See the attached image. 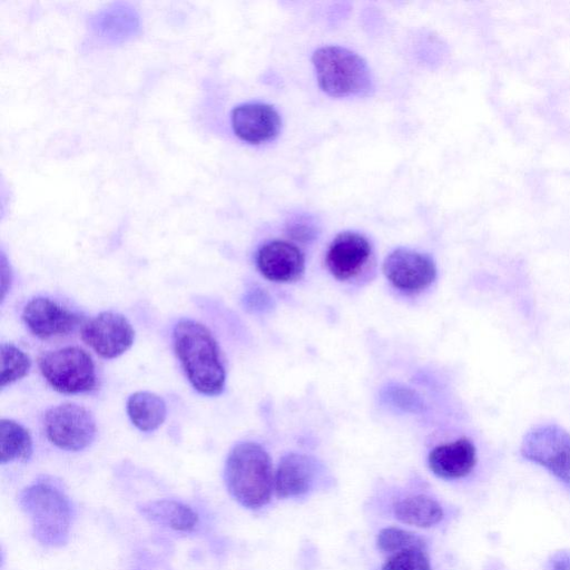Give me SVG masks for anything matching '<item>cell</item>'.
Returning <instances> with one entry per match:
<instances>
[{
    "label": "cell",
    "mask_w": 570,
    "mask_h": 570,
    "mask_svg": "<svg viewBox=\"0 0 570 570\" xmlns=\"http://www.w3.org/2000/svg\"><path fill=\"white\" fill-rule=\"evenodd\" d=\"M19 502L30 517L33 534L39 542L53 547L67 542L72 509L61 490L52 484L38 482L20 493Z\"/></svg>",
    "instance_id": "4"
},
{
    "label": "cell",
    "mask_w": 570,
    "mask_h": 570,
    "mask_svg": "<svg viewBox=\"0 0 570 570\" xmlns=\"http://www.w3.org/2000/svg\"><path fill=\"white\" fill-rule=\"evenodd\" d=\"M256 265L265 278L276 283H289L303 275L305 258L293 243L274 239L261 246L256 255Z\"/></svg>",
    "instance_id": "12"
},
{
    "label": "cell",
    "mask_w": 570,
    "mask_h": 570,
    "mask_svg": "<svg viewBox=\"0 0 570 570\" xmlns=\"http://www.w3.org/2000/svg\"><path fill=\"white\" fill-rule=\"evenodd\" d=\"M382 570H431L425 550L410 549L393 553Z\"/></svg>",
    "instance_id": "22"
},
{
    "label": "cell",
    "mask_w": 570,
    "mask_h": 570,
    "mask_svg": "<svg viewBox=\"0 0 570 570\" xmlns=\"http://www.w3.org/2000/svg\"><path fill=\"white\" fill-rule=\"evenodd\" d=\"M230 122L234 134L240 140L253 145L274 139L282 125L277 110L262 102L238 105L232 111Z\"/></svg>",
    "instance_id": "11"
},
{
    "label": "cell",
    "mask_w": 570,
    "mask_h": 570,
    "mask_svg": "<svg viewBox=\"0 0 570 570\" xmlns=\"http://www.w3.org/2000/svg\"><path fill=\"white\" fill-rule=\"evenodd\" d=\"M81 338L98 355L115 358L130 348L135 331L120 313L107 311L90 318L81 326Z\"/></svg>",
    "instance_id": "8"
},
{
    "label": "cell",
    "mask_w": 570,
    "mask_h": 570,
    "mask_svg": "<svg viewBox=\"0 0 570 570\" xmlns=\"http://www.w3.org/2000/svg\"><path fill=\"white\" fill-rule=\"evenodd\" d=\"M32 454V439L20 423L2 419L0 422V461L2 464L16 460L27 461Z\"/></svg>",
    "instance_id": "19"
},
{
    "label": "cell",
    "mask_w": 570,
    "mask_h": 570,
    "mask_svg": "<svg viewBox=\"0 0 570 570\" xmlns=\"http://www.w3.org/2000/svg\"><path fill=\"white\" fill-rule=\"evenodd\" d=\"M224 478L229 493L243 507L258 509L269 502L273 465L262 445L254 442L235 445L227 456Z\"/></svg>",
    "instance_id": "2"
},
{
    "label": "cell",
    "mask_w": 570,
    "mask_h": 570,
    "mask_svg": "<svg viewBox=\"0 0 570 570\" xmlns=\"http://www.w3.org/2000/svg\"><path fill=\"white\" fill-rule=\"evenodd\" d=\"M552 570H570V551L560 550L552 554L550 559Z\"/></svg>",
    "instance_id": "23"
},
{
    "label": "cell",
    "mask_w": 570,
    "mask_h": 570,
    "mask_svg": "<svg viewBox=\"0 0 570 570\" xmlns=\"http://www.w3.org/2000/svg\"><path fill=\"white\" fill-rule=\"evenodd\" d=\"M320 464L311 455L289 453L282 458L274 487L278 498H295L308 492L315 484Z\"/></svg>",
    "instance_id": "14"
},
{
    "label": "cell",
    "mask_w": 570,
    "mask_h": 570,
    "mask_svg": "<svg viewBox=\"0 0 570 570\" xmlns=\"http://www.w3.org/2000/svg\"><path fill=\"white\" fill-rule=\"evenodd\" d=\"M383 272L395 288L405 293H419L436 277L435 264L429 255L404 247L385 257Z\"/></svg>",
    "instance_id": "9"
},
{
    "label": "cell",
    "mask_w": 570,
    "mask_h": 570,
    "mask_svg": "<svg viewBox=\"0 0 570 570\" xmlns=\"http://www.w3.org/2000/svg\"><path fill=\"white\" fill-rule=\"evenodd\" d=\"M521 454L570 487V434L558 425L530 430L521 443Z\"/></svg>",
    "instance_id": "7"
},
{
    "label": "cell",
    "mask_w": 570,
    "mask_h": 570,
    "mask_svg": "<svg viewBox=\"0 0 570 570\" xmlns=\"http://www.w3.org/2000/svg\"><path fill=\"white\" fill-rule=\"evenodd\" d=\"M22 320L28 330L42 340L68 335L81 323L78 313L41 296L24 305Z\"/></svg>",
    "instance_id": "10"
},
{
    "label": "cell",
    "mask_w": 570,
    "mask_h": 570,
    "mask_svg": "<svg viewBox=\"0 0 570 570\" xmlns=\"http://www.w3.org/2000/svg\"><path fill=\"white\" fill-rule=\"evenodd\" d=\"M43 428L48 440L65 451L86 449L97 433L91 412L69 402L49 409L45 414Z\"/></svg>",
    "instance_id": "6"
},
{
    "label": "cell",
    "mask_w": 570,
    "mask_h": 570,
    "mask_svg": "<svg viewBox=\"0 0 570 570\" xmlns=\"http://www.w3.org/2000/svg\"><path fill=\"white\" fill-rule=\"evenodd\" d=\"M127 413L138 430L150 432L164 423L167 409L165 401L159 395L148 391H138L128 397Z\"/></svg>",
    "instance_id": "17"
},
{
    "label": "cell",
    "mask_w": 570,
    "mask_h": 570,
    "mask_svg": "<svg viewBox=\"0 0 570 570\" xmlns=\"http://www.w3.org/2000/svg\"><path fill=\"white\" fill-rule=\"evenodd\" d=\"M176 355L193 387L204 395H218L225 387V367L212 332L193 320L179 321L173 331Z\"/></svg>",
    "instance_id": "1"
},
{
    "label": "cell",
    "mask_w": 570,
    "mask_h": 570,
    "mask_svg": "<svg viewBox=\"0 0 570 570\" xmlns=\"http://www.w3.org/2000/svg\"><path fill=\"white\" fill-rule=\"evenodd\" d=\"M11 273L6 266V262H2L1 265V297L4 299L6 294L10 287L11 283Z\"/></svg>",
    "instance_id": "24"
},
{
    "label": "cell",
    "mask_w": 570,
    "mask_h": 570,
    "mask_svg": "<svg viewBox=\"0 0 570 570\" xmlns=\"http://www.w3.org/2000/svg\"><path fill=\"white\" fill-rule=\"evenodd\" d=\"M312 62L320 88L331 97L363 96L372 89V76L365 60L340 46L321 47Z\"/></svg>",
    "instance_id": "3"
},
{
    "label": "cell",
    "mask_w": 570,
    "mask_h": 570,
    "mask_svg": "<svg viewBox=\"0 0 570 570\" xmlns=\"http://www.w3.org/2000/svg\"><path fill=\"white\" fill-rule=\"evenodd\" d=\"M140 513L151 522L176 531L189 532L198 524V514L187 504L176 500H156L139 507Z\"/></svg>",
    "instance_id": "16"
},
{
    "label": "cell",
    "mask_w": 570,
    "mask_h": 570,
    "mask_svg": "<svg viewBox=\"0 0 570 570\" xmlns=\"http://www.w3.org/2000/svg\"><path fill=\"white\" fill-rule=\"evenodd\" d=\"M31 367L29 356L11 343L1 344V387L24 377Z\"/></svg>",
    "instance_id": "20"
},
{
    "label": "cell",
    "mask_w": 570,
    "mask_h": 570,
    "mask_svg": "<svg viewBox=\"0 0 570 570\" xmlns=\"http://www.w3.org/2000/svg\"><path fill=\"white\" fill-rule=\"evenodd\" d=\"M376 543L381 551L391 553L410 549L425 550V542L421 537L395 527L382 529Z\"/></svg>",
    "instance_id": "21"
},
{
    "label": "cell",
    "mask_w": 570,
    "mask_h": 570,
    "mask_svg": "<svg viewBox=\"0 0 570 570\" xmlns=\"http://www.w3.org/2000/svg\"><path fill=\"white\" fill-rule=\"evenodd\" d=\"M476 463V450L466 438L435 446L429 454V466L439 478L461 479L468 475Z\"/></svg>",
    "instance_id": "15"
},
{
    "label": "cell",
    "mask_w": 570,
    "mask_h": 570,
    "mask_svg": "<svg viewBox=\"0 0 570 570\" xmlns=\"http://www.w3.org/2000/svg\"><path fill=\"white\" fill-rule=\"evenodd\" d=\"M397 520L419 528H430L443 518L442 507L434 499L415 494L400 499L393 505Z\"/></svg>",
    "instance_id": "18"
},
{
    "label": "cell",
    "mask_w": 570,
    "mask_h": 570,
    "mask_svg": "<svg viewBox=\"0 0 570 570\" xmlns=\"http://www.w3.org/2000/svg\"><path fill=\"white\" fill-rule=\"evenodd\" d=\"M39 370L50 386L61 393L89 392L96 386V366L91 356L80 347L66 346L43 353Z\"/></svg>",
    "instance_id": "5"
},
{
    "label": "cell",
    "mask_w": 570,
    "mask_h": 570,
    "mask_svg": "<svg viewBox=\"0 0 570 570\" xmlns=\"http://www.w3.org/2000/svg\"><path fill=\"white\" fill-rule=\"evenodd\" d=\"M371 253L372 247L366 237L355 232H343L327 248L326 266L335 278L346 281L362 271Z\"/></svg>",
    "instance_id": "13"
}]
</instances>
